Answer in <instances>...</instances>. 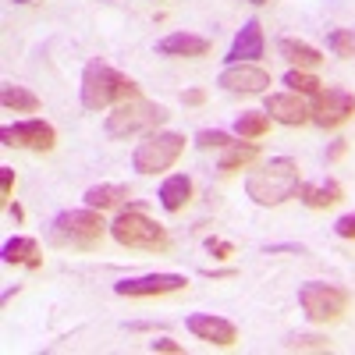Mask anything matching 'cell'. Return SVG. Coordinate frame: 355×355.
<instances>
[{"label":"cell","instance_id":"1","mask_svg":"<svg viewBox=\"0 0 355 355\" xmlns=\"http://www.w3.org/2000/svg\"><path fill=\"white\" fill-rule=\"evenodd\" d=\"M299 185H302V171L299 160L291 157H274L270 164L256 167L245 178V192L256 206H281L291 196H299Z\"/></svg>","mask_w":355,"mask_h":355},{"label":"cell","instance_id":"2","mask_svg":"<svg viewBox=\"0 0 355 355\" xmlns=\"http://www.w3.org/2000/svg\"><path fill=\"white\" fill-rule=\"evenodd\" d=\"M103 210H93V206H85V210H64L50 220V231L46 239L53 249H78V252H93L103 234H107V224L100 217Z\"/></svg>","mask_w":355,"mask_h":355},{"label":"cell","instance_id":"3","mask_svg":"<svg viewBox=\"0 0 355 355\" xmlns=\"http://www.w3.org/2000/svg\"><path fill=\"white\" fill-rule=\"evenodd\" d=\"M139 96V85L121 75L117 68H110L107 61H89L82 71V107L85 110H103L114 103H125Z\"/></svg>","mask_w":355,"mask_h":355},{"label":"cell","instance_id":"4","mask_svg":"<svg viewBox=\"0 0 355 355\" xmlns=\"http://www.w3.org/2000/svg\"><path fill=\"white\" fill-rule=\"evenodd\" d=\"M110 239L125 249H142V252H167L171 239L167 227L157 224L153 217H146V202H128L117 220L110 224Z\"/></svg>","mask_w":355,"mask_h":355},{"label":"cell","instance_id":"5","mask_svg":"<svg viewBox=\"0 0 355 355\" xmlns=\"http://www.w3.org/2000/svg\"><path fill=\"white\" fill-rule=\"evenodd\" d=\"M167 107L160 103H150V100H125V103H117L114 114H107V125L103 132L110 139H132V135H153L164 121H167Z\"/></svg>","mask_w":355,"mask_h":355},{"label":"cell","instance_id":"6","mask_svg":"<svg viewBox=\"0 0 355 355\" xmlns=\"http://www.w3.org/2000/svg\"><path fill=\"white\" fill-rule=\"evenodd\" d=\"M182 153H185V135H178V132H153V135H146V142L135 146L132 167L139 174H160V171L174 167Z\"/></svg>","mask_w":355,"mask_h":355},{"label":"cell","instance_id":"7","mask_svg":"<svg viewBox=\"0 0 355 355\" xmlns=\"http://www.w3.org/2000/svg\"><path fill=\"white\" fill-rule=\"evenodd\" d=\"M352 295L338 284H323V281H309L299 288V306L313 323H334L348 313Z\"/></svg>","mask_w":355,"mask_h":355},{"label":"cell","instance_id":"8","mask_svg":"<svg viewBox=\"0 0 355 355\" xmlns=\"http://www.w3.org/2000/svg\"><path fill=\"white\" fill-rule=\"evenodd\" d=\"M309 114H313V121L320 128H338V125H345L348 117L355 114V96L348 93V89H334V85L320 89V93L313 96Z\"/></svg>","mask_w":355,"mask_h":355},{"label":"cell","instance_id":"9","mask_svg":"<svg viewBox=\"0 0 355 355\" xmlns=\"http://www.w3.org/2000/svg\"><path fill=\"white\" fill-rule=\"evenodd\" d=\"M4 146H18V150H36V153H50L57 146V132L53 125L40 121V117H28V121H18V125H4L0 132Z\"/></svg>","mask_w":355,"mask_h":355},{"label":"cell","instance_id":"10","mask_svg":"<svg viewBox=\"0 0 355 355\" xmlns=\"http://www.w3.org/2000/svg\"><path fill=\"white\" fill-rule=\"evenodd\" d=\"M185 284H189V277H182V274H142V277L117 281L114 295H121V299H153V295L182 291Z\"/></svg>","mask_w":355,"mask_h":355},{"label":"cell","instance_id":"11","mask_svg":"<svg viewBox=\"0 0 355 355\" xmlns=\"http://www.w3.org/2000/svg\"><path fill=\"white\" fill-rule=\"evenodd\" d=\"M217 85L224 93H245V96H256V93H266L270 85V75L256 64H227L220 75H217Z\"/></svg>","mask_w":355,"mask_h":355},{"label":"cell","instance_id":"12","mask_svg":"<svg viewBox=\"0 0 355 355\" xmlns=\"http://www.w3.org/2000/svg\"><path fill=\"white\" fill-rule=\"evenodd\" d=\"M189 331L206 341V345H217V348H231L239 341V331H234V323L224 320V316H214V313H196L189 316Z\"/></svg>","mask_w":355,"mask_h":355},{"label":"cell","instance_id":"13","mask_svg":"<svg viewBox=\"0 0 355 355\" xmlns=\"http://www.w3.org/2000/svg\"><path fill=\"white\" fill-rule=\"evenodd\" d=\"M266 114H270V121H281V125H291V128L313 121V114H309V107L299 93H270L266 96Z\"/></svg>","mask_w":355,"mask_h":355},{"label":"cell","instance_id":"14","mask_svg":"<svg viewBox=\"0 0 355 355\" xmlns=\"http://www.w3.org/2000/svg\"><path fill=\"white\" fill-rule=\"evenodd\" d=\"M263 25H259V18H249L245 25H242V33L234 36V43H231V50H227V64H249V61H259L263 57Z\"/></svg>","mask_w":355,"mask_h":355},{"label":"cell","instance_id":"15","mask_svg":"<svg viewBox=\"0 0 355 355\" xmlns=\"http://www.w3.org/2000/svg\"><path fill=\"white\" fill-rule=\"evenodd\" d=\"M299 199L309 206V210H331L345 199V189L334 178H323V182H309V185H299Z\"/></svg>","mask_w":355,"mask_h":355},{"label":"cell","instance_id":"16","mask_svg":"<svg viewBox=\"0 0 355 355\" xmlns=\"http://www.w3.org/2000/svg\"><path fill=\"white\" fill-rule=\"evenodd\" d=\"M157 53L164 57H206L210 53V40L196 33H171L157 43Z\"/></svg>","mask_w":355,"mask_h":355},{"label":"cell","instance_id":"17","mask_svg":"<svg viewBox=\"0 0 355 355\" xmlns=\"http://www.w3.org/2000/svg\"><path fill=\"white\" fill-rule=\"evenodd\" d=\"M277 50H281V57H288V61H291L295 68L313 71V68H320V64H323V53H320L316 46H309L306 40H291V36H284V40L277 43Z\"/></svg>","mask_w":355,"mask_h":355},{"label":"cell","instance_id":"18","mask_svg":"<svg viewBox=\"0 0 355 355\" xmlns=\"http://www.w3.org/2000/svg\"><path fill=\"white\" fill-rule=\"evenodd\" d=\"M192 199V182L185 174H171L167 182L160 185V206L167 214H178V210H185V202Z\"/></svg>","mask_w":355,"mask_h":355},{"label":"cell","instance_id":"19","mask_svg":"<svg viewBox=\"0 0 355 355\" xmlns=\"http://www.w3.org/2000/svg\"><path fill=\"white\" fill-rule=\"evenodd\" d=\"M0 259L11 263V266L25 263V266H33V270H40V266H43L36 239H11V242H4V249H0Z\"/></svg>","mask_w":355,"mask_h":355},{"label":"cell","instance_id":"20","mask_svg":"<svg viewBox=\"0 0 355 355\" xmlns=\"http://www.w3.org/2000/svg\"><path fill=\"white\" fill-rule=\"evenodd\" d=\"M0 103H4V110H15V114H36L40 110V96L33 93V89L15 85V82H4V89H0Z\"/></svg>","mask_w":355,"mask_h":355},{"label":"cell","instance_id":"21","mask_svg":"<svg viewBox=\"0 0 355 355\" xmlns=\"http://www.w3.org/2000/svg\"><path fill=\"white\" fill-rule=\"evenodd\" d=\"M259 157V146L256 142H231L227 150H224V157L217 160V171H224V174H231V171H242V167H249L252 160Z\"/></svg>","mask_w":355,"mask_h":355},{"label":"cell","instance_id":"22","mask_svg":"<svg viewBox=\"0 0 355 355\" xmlns=\"http://www.w3.org/2000/svg\"><path fill=\"white\" fill-rule=\"evenodd\" d=\"M128 199V185H93L85 192V206L93 210H114Z\"/></svg>","mask_w":355,"mask_h":355},{"label":"cell","instance_id":"23","mask_svg":"<svg viewBox=\"0 0 355 355\" xmlns=\"http://www.w3.org/2000/svg\"><path fill=\"white\" fill-rule=\"evenodd\" d=\"M234 132L242 139H259V135L270 132V114L266 110H242L234 117Z\"/></svg>","mask_w":355,"mask_h":355},{"label":"cell","instance_id":"24","mask_svg":"<svg viewBox=\"0 0 355 355\" xmlns=\"http://www.w3.org/2000/svg\"><path fill=\"white\" fill-rule=\"evenodd\" d=\"M284 85L291 89V93H299V96H316L320 89H323V82H320L313 71H306V68H291V71H284Z\"/></svg>","mask_w":355,"mask_h":355},{"label":"cell","instance_id":"25","mask_svg":"<svg viewBox=\"0 0 355 355\" xmlns=\"http://www.w3.org/2000/svg\"><path fill=\"white\" fill-rule=\"evenodd\" d=\"M327 46L338 57H355V28H334L327 36Z\"/></svg>","mask_w":355,"mask_h":355},{"label":"cell","instance_id":"26","mask_svg":"<svg viewBox=\"0 0 355 355\" xmlns=\"http://www.w3.org/2000/svg\"><path fill=\"white\" fill-rule=\"evenodd\" d=\"M234 139L227 135V132H220V128H206V132H199L196 135V146L199 150H227Z\"/></svg>","mask_w":355,"mask_h":355},{"label":"cell","instance_id":"27","mask_svg":"<svg viewBox=\"0 0 355 355\" xmlns=\"http://www.w3.org/2000/svg\"><path fill=\"white\" fill-rule=\"evenodd\" d=\"M288 352H331V345L320 334H299V338L288 341Z\"/></svg>","mask_w":355,"mask_h":355},{"label":"cell","instance_id":"28","mask_svg":"<svg viewBox=\"0 0 355 355\" xmlns=\"http://www.w3.org/2000/svg\"><path fill=\"white\" fill-rule=\"evenodd\" d=\"M334 234L338 239H355V214H345L334 220Z\"/></svg>","mask_w":355,"mask_h":355},{"label":"cell","instance_id":"29","mask_svg":"<svg viewBox=\"0 0 355 355\" xmlns=\"http://www.w3.org/2000/svg\"><path fill=\"white\" fill-rule=\"evenodd\" d=\"M206 249L214 252V259H227V256H234V245L224 242V239H206Z\"/></svg>","mask_w":355,"mask_h":355},{"label":"cell","instance_id":"30","mask_svg":"<svg viewBox=\"0 0 355 355\" xmlns=\"http://www.w3.org/2000/svg\"><path fill=\"white\" fill-rule=\"evenodd\" d=\"M150 348H153V352H167V355H182V352H185L174 338H157V341H150Z\"/></svg>","mask_w":355,"mask_h":355},{"label":"cell","instance_id":"31","mask_svg":"<svg viewBox=\"0 0 355 355\" xmlns=\"http://www.w3.org/2000/svg\"><path fill=\"white\" fill-rule=\"evenodd\" d=\"M11 192H15V171L11 167H0V196L11 199Z\"/></svg>","mask_w":355,"mask_h":355},{"label":"cell","instance_id":"32","mask_svg":"<svg viewBox=\"0 0 355 355\" xmlns=\"http://www.w3.org/2000/svg\"><path fill=\"white\" fill-rule=\"evenodd\" d=\"M345 153H348V139H334L331 150H327V164H338Z\"/></svg>","mask_w":355,"mask_h":355},{"label":"cell","instance_id":"33","mask_svg":"<svg viewBox=\"0 0 355 355\" xmlns=\"http://www.w3.org/2000/svg\"><path fill=\"white\" fill-rule=\"evenodd\" d=\"M182 100H185L189 107H202V103H206V93H202V89H189Z\"/></svg>","mask_w":355,"mask_h":355},{"label":"cell","instance_id":"34","mask_svg":"<svg viewBox=\"0 0 355 355\" xmlns=\"http://www.w3.org/2000/svg\"><path fill=\"white\" fill-rule=\"evenodd\" d=\"M266 252H299V256H302L306 249H302V245H295V242H288V245H266Z\"/></svg>","mask_w":355,"mask_h":355},{"label":"cell","instance_id":"35","mask_svg":"<svg viewBox=\"0 0 355 355\" xmlns=\"http://www.w3.org/2000/svg\"><path fill=\"white\" fill-rule=\"evenodd\" d=\"M11 217H15V220H25V210H21L18 202H11Z\"/></svg>","mask_w":355,"mask_h":355},{"label":"cell","instance_id":"36","mask_svg":"<svg viewBox=\"0 0 355 355\" xmlns=\"http://www.w3.org/2000/svg\"><path fill=\"white\" fill-rule=\"evenodd\" d=\"M206 277H234V270H206Z\"/></svg>","mask_w":355,"mask_h":355},{"label":"cell","instance_id":"37","mask_svg":"<svg viewBox=\"0 0 355 355\" xmlns=\"http://www.w3.org/2000/svg\"><path fill=\"white\" fill-rule=\"evenodd\" d=\"M15 4H36V0H15Z\"/></svg>","mask_w":355,"mask_h":355},{"label":"cell","instance_id":"38","mask_svg":"<svg viewBox=\"0 0 355 355\" xmlns=\"http://www.w3.org/2000/svg\"><path fill=\"white\" fill-rule=\"evenodd\" d=\"M249 4H266V0H249Z\"/></svg>","mask_w":355,"mask_h":355}]
</instances>
